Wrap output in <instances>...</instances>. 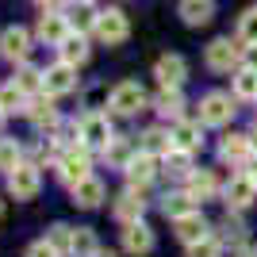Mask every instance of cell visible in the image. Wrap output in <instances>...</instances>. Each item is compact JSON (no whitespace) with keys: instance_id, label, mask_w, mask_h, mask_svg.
Listing matches in <instances>:
<instances>
[{"instance_id":"obj_1","label":"cell","mask_w":257,"mask_h":257,"mask_svg":"<svg viewBox=\"0 0 257 257\" xmlns=\"http://www.w3.org/2000/svg\"><path fill=\"white\" fill-rule=\"evenodd\" d=\"M54 165H58V181L73 188V184H81L85 177H92V173H88V169H92V150H85V146H69V150L58 154Z\"/></svg>"},{"instance_id":"obj_2","label":"cell","mask_w":257,"mask_h":257,"mask_svg":"<svg viewBox=\"0 0 257 257\" xmlns=\"http://www.w3.org/2000/svg\"><path fill=\"white\" fill-rule=\"evenodd\" d=\"M115 139L111 135V123H107V115H100V111H85L81 115V123H77V142L85 146V150H107V142Z\"/></svg>"},{"instance_id":"obj_3","label":"cell","mask_w":257,"mask_h":257,"mask_svg":"<svg viewBox=\"0 0 257 257\" xmlns=\"http://www.w3.org/2000/svg\"><path fill=\"white\" fill-rule=\"evenodd\" d=\"M107 104H111V111H115V115L131 119V115H139V111H146V104H150V100H146V92H142L139 81H123V85L111 88Z\"/></svg>"},{"instance_id":"obj_4","label":"cell","mask_w":257,"mask_h":257,"mask_svg":"<svg viewBox=\"0 0 257 257\" xmlns=\"http://www.w3.org/2000/svg\"><path fill=\"white\" fill-rule=\"evenodd\" d=\"M234 96H226V92H207L200 100V123L204 127H226L230 119H234Z\"/></svg>"},{"instance_id":"obj_5","label":"cell","mask_w":257,"mask_h":257,"mask_svg":"<svg viewBox=\"0 0 257 257\" xmlns=\"http://www.w3.org/2000/svg\"><path fill=\"white\" fill-rule=\"evenodd\" d=\"M223 200H226V207H230V211H246V207L257 200V181L249 177L246 169L234 173V177L223 184Z\"/></svg>"},{"instance_id":"obj_6","label":"cell","mask_w":257,"mask_h":257,"mask_svg":"<svg viewBox=\"0 0 257 257\" xmlns=\"http://www.w3.org/2000/svg\"><path fill=\"white\" fill-rule=\"evenodd\" d=\"M39 188H43L39 165H27V161H23L16 173H8V196H16V200H35Z\"/></svg>"},{"instance_id":"obj_7","label":"cell","mask_w":257,"mask_h":257,"mask_svg":"<svg viewBox=\"0 0 257 257\" xmlns=\"http://www.w3.org/2000/svg\"><path fill=\"white\" fill-rule=\"evenodd\" d=\"M96 35H100V43H107V46L127 43V35H131V23H127V16H123L119 8H107V12H100V20H96Z\"/></svg>"},{"instance_id":"obj_8","label":"cell","mask_w":257,"mask_h":257,"mask_svg":"<svg viewBox=\"0 0 257 257\" xmlns=\"http://www.w3.org/2000/svg\"><path fill=\"white\" fill-rule=\"evenodd\" d=\"M246 54H242V46L230 43V39H215L211 46H207V65H211L215 73H230V69H238V62H242Z\"/></svg>"},{"instance_id":"obj_9","label":"cell","mask_w":257,"mask_h":257,"mask_svg":"<svg viewBox=\"0 0 257 257\" xmlns=\"http://www.w3.org/2000/svg\"><path fill=\"white\" fill-rule=\"evenodd\" d=\"M73 88H77V65L58 62L43 73V92L46 96H65V92H73Z\"/></svg>"},{"instance_id":"obj_10","label":"cell","mask_w":257,"mask_h":257,"mask_svg":"<svg viewBox=\"0 0 257 257\" xmlns=\"http://www.w3.org/2000/svg\"><path fill=\"white\" fill-rule=\"evenodd\" d=\"M154 77H158L161 88H181L184 77H188V62L181 54H161L158 65H154Z\"/></svg>"},{"instance_id":"obj_11","label":"cell","mask_w":257,"mask_h":257,"mask_svg":"<svg viewBox=\"0 0 257 257\" xmlns=\"http://www.w3.org/2000/svg\"><path fill=\"white\" fill-rule=\"evenodd\" d=\"M111 211H115V219H119L123 226H127V223H142V211H146V196H142V188H135V184H131L127 192H119Z\"/></svg>"},{"instance_id":"obj_12","label":"cell","mask_w":257,"mask_h":257,"mask_svg":"<svg viewBox=\"0 0 257 257\" xmlns=\"http://www.w3.org/2000/svg\"><path fill=\"white\" fill-rule=\"evenodd\" d=\"M207 230H211V226H207V219L200 211H188V215H181V219H173V234L181 238L184 246H196V242L211 238Z\"/></svg>"},{"instance_id":"obj_13","label":"cell","mask_w":257,"mask_h":257,"mask_svg":"<svg viewBox=\"0 0 257 257\" xmlns=\"http://www.w3.org/2000/svg\"><path fill=\"white\" fill-rule=\"evenodd\" d=\"M253 135H226L223 142H219V158L230 161V165H249V158H253Z\"/></svg>"},{"instance_id":"obj_14","label":"cell","mask_w":257,"mask_h":257,"mask_svg":"<svg viewBox=\"0 0 257 257\" xmlns=\"http://www.w3.org/2000/svg\"><path fill=\"white\" fill-rule=\"evenodd\" d=\"M27 50H31V35L23 31V27L0 31V58L4 62H27Z\"/></svg>"},{"instance_id":"obj_15","label":"cell","mask_w":257,"mask_h":257,"mask_svg":"<svg viewBox=\"0 0 257 257\" xmlns=\"http://www.w3.org/2000/svg\"><path fill=\"white\" fill-rule=\"evenodd\" d=\"M158 165H161V158H154V154L139 150L135 158H131V165H127L123 173H127V181L135 184V188H146V184L158 177Z\"/></svg>"},{"instance_id":"obj_16","label":"cell","mask_w":257,"mask_h":257,"mask_svg":"<svg viewBox=\"0 0 257 257\" xmlns=\"http://www.w3.org/2000/svg\"><path fill=\"white\" fill-rule=\"evenodd\" d=\"M169 135H173V150L196 154L200 146H204V131H200V123H192V119H177Z\"/></svg>"},{"instance_id":"obj_17","label":"cell","mask_w":257,"mask_h":257,"mask_svg":"<svg viewBox=\"0 0 257 257\" xmlns=\"http://www.w3.org/2000/svg\"><path fill=\"white\" fill-rule=\"evenodd\" d=\"M35 35H39L46 46H62L65 39H69V20L58 16V12H46L43 20H39V27H35Z\"/></svg>"},{"instance_id":"obj_18","label":"cell","mask_w":257,"mask_h":257,"mask_svg":"<svg viewBox=\"0 0 257 257\" xmlns=\"http://www.w3.org/2000/svg\"><path fill=\"white\" fill-rule=\"evenodd\" d=\"M69 192H73V204H77V207L92 211V207H100V204H104L107 188H104V181H96V177H85V181H81V184H73Z\"/></svg>"},{"instance_id":"obj_19","label":"cell","mask_w":257,"mask_h":257,"mask_svg":"<svg viewBox=\"0 0 257 257\" xmlns=\"http://www.w3.org/2000/svg\"><path fill=\"white\" fill-rule=\"evenodd\" d=\"M123 249L135 253V257L150 253V249H154V230L146 223H127V226H123Z\"/></svg>"},{"instance_id":"obj_20","label":"cell","mask_w":257,"mask_h":257,"mask_svg":"<svg viewBox=\"0 0 257 257\" xmlns=\"http://www.w3.org/2000/svg\"><path fill=\"white\" fill-rule=\"evenodd\" d=\"M27 115H31V123L39 131H54V127H58V107H54V96L31 100V104H27Z\"/></svg>"},{"instance_id":"obj_21","label":"cell","mask_w":257,"mask_h":257,"mask_svg":"<svg viewBox=\"0 0 257 257\" xmlns=\"http://www.w3.org/2000/svg\"><path fill=\"white\" fill-rule=\"evenodd\" d=\"M211 16H215L211 0H181V20L188 27H204V23H211Z\"/></svg>"},{"instance_id":"obj_22","label":"cell","mask_w":257,"mask_h":257,"mask_svg":"<svg viewBox=\"0 0 257 257\" xmlns=\"http://www.w3.org/2000/svg\"><path fill=\"white\" fill-rule=\"evenodd\" d=\"M184 192L192 196V200H211L215 192H219V181H215L211 169H196L192 177H188V188Z\"/></svg>"},{"instance_id":"obj_23","label":"cell","mask_w":257,"mask_h":257,"mask_svg":"<svg viewBox=\"0 0 257 257\" xmlns=\"http://www.w3.org/2000/svg\"><path fill=\"white\" fill-rule=\"evenodd\" d=\"M154 107H158L165 119H181V111H184V96H181V88H161L158 96H154Z\"/></svg>"},{"instance_id":"obj_24","label":"cell","mask_w":257,"mask_h":257,"mask_svg":"<svg viewBox=\"0 0 257 257\" xmlns=\"http://www.w3.org/2000/svg\"><path fill=\"white\" fill-rule=\"evenodd\" d=\"M142 150L154 154V158H165V154H173V135H169V131H161V127L142 131Z\"/></svg>"},{"instance_id":"obj_25","label":"cell","mask_w":257,"mask_h":257,"mask_svg":"<svg viewBox=\"0 0 257 257\" xmlns=\"http://www.w3.org/2000/svg\"><path fill=\"white\" fill-rule=\"evenodd\" d=\"M135 154H139V146H135L131 139H111V142H107V150H104V161H111L115 169H127Z\"/></svg>"},{"instance_id":"obj_26","label":"cell","mask_w":257,"mask_h":257,"mask_svg":"<svg viewBox=\"0 0 257 257\" xmlns=\"http://www.w3.org/2000/svg\"><path fill=\"white\" fill-rule=\"evenodd\" d=\"M161 165H165V169L161 173H169V177H177V181H188V177H192V154H184V150H173V154H165V158H161Z\"/></svg>"},{"instance_id":"obj_27","label":"cell","mask_w":257,"mask_h":257,"mask_svg":"<svg viewBox=\"0 0 257 257\" xmlns=\"http://www.w3.org/2000/svg\"><path fill=\"white\" fill-rule=\"evenodd\" d=\"M161 211L169 215V219H181V215L196 211V200L188 192H165L161 196Z\"/></svg>"},{"instance_id":"obj_28","label":"cell","mask_w":257,"mask_h":257,"mask_svg":"<svg viewBox=\"0 0 257 257\" xmlns=\"http://www.w3.org/2000/svg\"><path fill=\"white\" fill-rule=\"evenodd\" d=\"M219 242L223 246H246V226H242V219L238 215H226L223 223H219Z\"/></svg>"},{"instance_id":"obj_29","label":"cell","mask_w":257,"mask_h":257,"mask_svg":"<svg viewBox=\"0 0 257 257\" xmlns=\"http://www.w3.org/2000/svg\"><path fill=\"white\" fill-rule=\"evenodd\" d=\"M23 165V146L16 139H0V173L8 177V173H16Z\"/></svg>"},{"instance_id":"obj_30","label":"cell","mask_w":257,"mask_h":257,"mask_svg":"<svg viewBox=\"0 0 257 257\" xmlns=\"http://www.w3.org/2000/svg\"><path fill=\"white\" fill-rule=\"evenodd\" d=\"M0 111H4V115H12V111H27V92L16 88L12 81H8V85H0Z\"/></svg>"},{"instance_id":"obj_31","label":"cell","mask_w":257,"mask_h":257,"mask_svg":"<svg viewBox=\"0 0 257 257\" xmlns=\"http://www.w3.org/2000/svg\"><path fill=\"white\" fill-rule=\"evenodd\" d=\"M234 100H257V69L242 65L234 73Z\"/></svg>"},{"instance_id":"obj_32","label":"cell","mask_w":257,"mask_h":257,"mask_svg":"<svg viewBox=\"0 0 257 257\" xmlns=\"http://www.w3.org/2000/svg\"><path fill=\"white\" fill-rule=\"evenodd\" d=\"M58 50H62V62H69V65H85V62H88V46H85V39H81V35H69Z\"/></svg>"},{"instance_id":"obj_33","label":"cell","mask_w":257,"mask_h":257,"mask_svg":"<svg viewBox=\"0 0 257 257\" xmlns=\"http://www.w3.org/2000/svg\"><path fill=\"white\" fill-rule=\"evenodd\" d=\"M100 246H96V234L88 226H77L73 230V257H96Z\"/></svg>"},{"instance_id":"obj_34","label":"cell","mask_w":257,"mask_h":257,"mask_svg":"<svg viewBox=\"0 0 257 257\" xmlns=\"http://www.w3.org/2000/svg\"><path fill=\"white\" fill-rule=\"evenodd\" d=\"M46 242H50L58 253H73V226L65 223H54L50 230H46Z\"/></svg>"},{"instance_id":"obj_35","label":"cell","mask_w":257,"mask_h":257,"mask_svg":"<svg viewBox=\"0 0 257 257\" xmlns=\"http://www.w3.org/2000/svg\"><path fill=\"white\" fill-rule=\"evenodd\" d=\"M238 43L257 46V8H246L238 16Z\"/></svg>"},{"instance_id":"obj_36","label":"cell","mask_w":257,"mask_h":257,"mask_svg":"<svg viewBox=\"0 0 257 257\" xmlns=\"http://www.w3.org/2000/svg\"><path fill=\"white\" fill-rule=\"evenodd\" d=\"M12 85L23 88L27 96H31V92H43V73L31 69V65H23V69H16V81H12Z\"/></svg>"},{"instance_id":"obj_37","label":"cell","mask_w":257,"mask_h":257,"mask_svg":"<svg viewBox=\"0 0 257 257\" xmlns=\"http://www.w3.org/2000/svg\"><path fill=\"white\" fill-rule=\"evenodd\" d=\"M96 20H100V12H92L88 4H81V8L73 12L69 27H77V35H85V31H96Z\"/></svg>"},{"instance_id":"obj_38","label":"cell","mask_w":257,"mask_h":257,"mask_svg":"<svg viewBox=\"0 0 257 257\" xmlns=\"http://www.w3.org/2000/svg\"><path fill=\"white\" fill-rule=\"evenodd\" d=\"M188 257H223V242L211 234V238H204V242L188 246Z\"/></svg>"},{"instance_id":"obj_39","label":"cell","mask_w":257,"mask_h":257,"mask_svg":"<svg viewBox=\"0 0 257 257\" xmlns=\"http://www.w3.org/2000/svg\"><path fill=\"white\" fill-rule=\"evenodd\" d=\"M27 257H62V253H58V249H54L50 242H46V238H43V242H35V246L27 249Z\"/></svg>"},{"instance_id":"obj_40","label":"cell","mask_w":257,"mask_h":257,"mask_svg":"<svg viewBox=\"0 0 257 257\" xmlns=\"http://www.w3.org/2000/svg\"><path fill=\"white\" fill-rule=\"evenodd\" d=\"M35 4H39V8H43V12H58V8H62V4H65V0H35Z\"/></svg>"},{"instance_id":"obj_41","label":"cell","mask_w":257,"mask_h":257,"mask_svg":"<svg viewBox=\"0 0 257 257\" xmlns=\"http://www.w3.org/2000/svg\"><path fill=\"white\" fill-rule=\"evenodd\" d=\"M246 65H249V69H257V46H246Z\"/></svg>"},{"instance_id":"obj_42","label":"cell","mask_w":257,"mask_h":257,"mask_svg":"<svg viewBox=\"0 0 257 257\" xmlns=\"http://www.w3.org/2000/svg\"><path fill=\"white\" fill-rule=\"evenodd\" d=\"M246 173H249V177H253V181H257V154H253V158H249V169H246Z\"/></svg>"},{"instance_id":"obj_43","label":"cell","mask_w":257,"mask_h":257,"mask_svg":"<svg viewBox=\"0 0 257 257\" xmlns=\"http://www.w3.org/2000/svg\"><path fill=\"white\" fill-rule=\"evenodd\" d=\"M96 257H119V253H111V249H100V253Z\"/></svg>"},{"instance_id":"obj_44","label":"cell","mask_w":257,"mask_h":257,"mask_svg":"<svg viewBox=\"0 0 257 257\" xmlns=\"http://www.w3.org/2000/svg\"><path fill=\"white\" fill-rule=\"evenodd\" d=\"M242 257H257V249H242Z\"/></svg>"},{"instance_id":"obj_45","label":"cell","mask_w":257,"mask_h":257,"mask_svg":"<svg viewBox=\"0 0 257 257\" xmlns=\"http://www.w3.org/2000/svg\"><path fill=\"white\" fill-rule=\"evenodd\" d=\"M4 119H8V115H4V111H0V131H4Z\"/></svg>"},{"instance_id":"obj_46","label":"cell","mask_w":257,"mask_h":257,"mask_svg":"<svg viewBox=\"0 0 257 257\" xmlns=\"http://www.w3.org/2000/svg\"><path fill=\"white\" fill-rule=\"evenodd\" d=\"M0 215H4V200H0Z\"/></svg>"},{"instance_id":"obj_47","label":"cell","mask_w":257,"mask_h":257,"mask_svg":"<svg viewBox=\"0 0 257 257\" xmlns=\"http://www.w3.org/2000/svg\"><path fill=\"white\" fill-rule=\"evenodd\" d=\"M81 4H88V0H81Z\"/></svg>"}]
</instances>
